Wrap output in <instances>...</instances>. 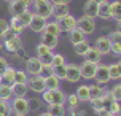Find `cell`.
<instances>
[{
  "instance_id": "83f0119b",
  "label": "cell",
  "mask_w": 121,
  "mask_h": 116,
  "mask_svg": "<svg viewBox=\"0 0 121 116\" xmlns=\"http://www.w3.org/2000/svg\"><path fill=\"white\" fill-rule=\"evenodd\" d=\"M85 16H89V18H92V19L97 18V3L96 2L88 0L85 3Z\"/></svg>"
},
{
  "instance_id": "8d00e7d4",
  "label": "cell",
  "mask_w": 121,
  "mask_h": 116,
  "mask_svg": "<svg viewBox=\"0 0 121 116\" xmlns=\"http://www.w3.org/2000/svg\"><path fill=\"white\" fill-rule=\"evenodd\" d=\"M0 116H11V107L8 100L0 99Z\"/></svg>"
},
{
  "instance_id": "6f0895ef",
  "label": "cell",
  "mask_w": 121,
  "mask_h": 116,
  "mask_svg": "<svg viewBox=\"0 0 121 116\" xmlns=\"http://www.w3.org/2000/svg\"><path fill=\"white\" fill-rule=\"evenodd\" d=\"M3 2H8V3H10V2H11V0H3Z\"/></svg>"
},
{
  "instance_id": "f546056e",
  "label": "cell",
  "mask_w": 121,
  "mask_h": 116,
  "mask_svg": "<svg viewBox=\"0 0 121 116\" xmlns=\"http://www.w3.org/2000/svg\"><path fill=\"white\" fill-rule=\"evenodd\" d=\"M91 48V43L88 41V40H83V41H80V43H77V45H73V49H75V53L78 56H83L88 53V49Z\"/></svg>"
},
{
  "instance_id": "9a60e30c",
  "label": "cell",
  "mask_w": 121,
  "mask_h": 116,
  "mask_svg": "<svg viewBox=\"0 0 121 116\" xmlns=\"http://www.w3.org/2000/svg\"><path fill=\"white\" fill-rule=\"evenodd\" d=\"M45 46H48L49 49H53L54 51L56 48H57V45H59V37H54V35H49V33H46V32H42V38H40Z\"/></svg>"
},
{
  "instance_id": "d590c367",
  "label": "cell",
  "mask_w": 121,
  "mask_h": 116,
  "mask_svg": "<svg viewBox=\"0 0 121 116\" xmlns=\"http://www.w3.org/2000/svg\"><path fill=\"white\" fill-rule=\"evenodd\" d=\"M108 94H110V99H112L113 102H120L121 100V84L120 83H116V84L108 91Z\"/></svg>"
},
{
  "instance_id": "6da1fadb",
  "label": "cell",
  "mask_w": 121,
  "mask_h": 116,
  "mask_svg": "<svg viewBox=\"0 0 121 116\" xmlns=\"http://www.w3.org/2000/svg\"><path fill=\"white\" fill-rule=\"evenodd\" d=\"M42 102L46 105L57 104V105H65V92L59 89L54 91H43L42 92Z\"/></svg>"
},
{
  "instance_id": "4316f807",
  "label": "cell",
  "mask_w": 121,
  "mask_h": 116,
  "mask_svg": "<svg viewBox=\"0 0 121 116\" xmlns=\"http://www.w3.org/2000/svg\"><path fill=\"white\" fill-rule=\"evenodd\" d=\"M48 113L51 116H65L67 115V108H65V105L51 104V105H48Z\"/></svg>"
},
{
  "instance_id": "680465c9",
  "label": "cell",
  "mask_w": 121,
  "mask_h": 116,
  "mask_svg": "<svg viewBox=\"0 0 121 116\" xmlns=\"http://www.w3.org/2000/svg\"><path fill=\"white\" fill-rule=\"evenodd\" d=\"M14 116H21V115H14Z\"/></svg>"
},
{
  "instance_id": "1f68e13d",
  "label": "cell",
  "mask_w": 121,
  "mask_h": 116,
  "mask_svg": "<svg viewBox=\"0 0 121 116\" xmlns=\"http://www.w3.org/2000/svg\"><path fill=\"white\" fill-rule=\"evenodd\" d=\"M0 99H3V100H11L13 99V91H11V86L8 84H3V83H0Z\"/></svg>"
},
{
  "instance_id": "44dd1931",
  "label": "cell",
  "mask_w": 121,
  "mask_h": 116,
  "mask_svg": "<svg viewBox=\"0 0 121 116\" xmlns=\"http://www.w3.org/2000/svg\"><path fill=\"white\" fill-rule=\"evenodd\" d=\"M97 18L104 19V21H108L110 19V3L107 0L97 5Z\"/></svg>"
},
{
  "instance_id": "5bb4252c",
  "label": "cell",
  "mask_w": 121,
  "mask_h": 116,
  "mask_svg": "<svg viewBox=\"0 0 121 116\" xmlns=\"http://www.w3.org/2000/svg\"><path fill=\"white\" fill-rule=\"evenodd\" d=\"M19 48H22V40H21V37H19V35L13 37L11 40H6V41H3V49H6L10 54L16 53Z\"/></svg>"
},
{
  "instance_id": "d6986e66",
  "label": "cell",
  "mask_w": 121,
  "mask_h": 116,
  "mask_svg": "<svg viewBox=\"0 0 121 116\" xmlns=\"http://www.w3.org/2000/svg\"><path fill=\"white\" fill-rule=\"evenodd\" d=\"M60 87V79L56 75H49L45 76V91H54Z\"/></svg>"
},
{
  "instance_id": "9f6ffc18",
  "label": "cell",
  "mask_w": 121,
  "mask_h": 116,
  "mask_svg": "<svg viewBox=\"0 0 121 116\" xmlns=\"http://www.w3.org/2000/svg\"><path fill=\"white\" fill-rule=\"evenodd\" d=\"M0 49H3V41L0 40Z\"/></svg>"
},
{
  "instance_id": "52a82bcc",
  "label": "cell",
  "mask_w": 121,
  "mask_h": 116,
  "mask_svg": "<svg viewBox=\"0 0 121 116\" xmlns=\"http://www.w3.org/2000/svg\"><path fill=\"white\" fill-rule=\"evenodd\" d=\"M94 79H96L97 84L100 86H105L108 84L110 81V76H108V64H97V70H96V75H94Z\"/></svg>"
},
{
  "instance_id": "ffe728a7",
  "label": "cell",
  "mask_w": 121,
  "mask_h": 116,
  "mask_svg": "<svg viewBox=\"0 0 121 116\" xmlns=\"http://www.w3.org/2000/svg\"><path fill=\"white\" fill-rule=\"evenodd\" d=\"M108 76L110 81H118L121 79V62H113V64H108Z\"/></svg>"
},
{
  "instance_id": "ba28073f",
  "label": "cell",
  "mask_w": 121,
  "mask_h": 116,
  "mask_svg": "<svg viewBox=\"0 0 121 116\" xmlns=\"http://www.w3.org/2000/svg\"><path fill=\"white\" fill-rule=\"evenodd\" d=\"M46 19L40 16V14H37V13H32V21H30L29 24V29L32 32H35V33H42L45 30V27H46Z\"/></svg>"
},
{
  "instance_id": "f1b7e54d",
  "label": "cell",
  "mask_w": 121,
  "mask_h": 116,
  "mask_svg": "<svg viewBox=\"0 0 121 116\" xmlns=\"http://www.w3.org/2000/svg\"><path fill=\"white\" fill-rule=\"evenodd\" d=\"M88 87H89V100H91V99H96V97H100L104 92L107 91V87L97 84V83H96V84H89Z\"/></svg>"
},
{
  "instance_id": "60d3db41",
  "label": "cell",
  "mask_w": 121,
  "mask_h": 116,
  "mask_svg": "<svg viewBox=\"0 0 121 116\" xmlns=\"http://www.w3.org/2000/svg\"><path fill=\"white\" fill-rule=\"evenodd\" d=\"M54 75H56L59 79H65V76H67V64L54 67Z\"/></svg>"
},
{
  "instance_id": "8fae6325",
  "label": "cell",
  "mask_w": 121,
  "mask_h": 116,
  "mask_svg": "<svg viewBox=\"0 0 121 116\" xmlns=\"http://www.w3.org/2000/svg\"><path fill=\"white\" fill-rule=\"evenodd\" d=\"M34 10L37 13V14H40V16H43V18L48 21L51 16H53V2L51 0H48V2H43V3H40V5L34 6Z\"/></svg>"
},
{
  "instance_id": "ee69618b",
  "label": "cell",
  "mask_w": 121,
  "mask_h": 116,
  "mask_svg": "<svg viewBox=\"0 0 121 116\" xmlns=\"http://www.w3.org/2000/svg\"><path fill=\"white\" fill-rule=\"evenodd\" d=\"M89 102H91V105H92V108H94V110H99V108H104V107H107V105L104 104L102 95H100V97H96V99H91Z\"/></svg>"
},
{
  "instance_id": "ab89813d",
  "label": "cell",
  "mask_w": 121,
  "mask_h": 116,
  "mask_svg": "<svg viewBox=\"0 0 121 116\" xmlns=\"http://www.w3.org/2000/svg\"><path fill=\"white\" fill-rule=\"evenodd\" d=\"M65 104L69 105V108H77L78 104H80V100L75 94H69V95H65Z\"/></svg>"
},
{
  "instance_id": "836d02e7",
  "label": "cell",
  "mask_w": 121,
  "mask_h": 116,
  "mask_svg": "<svg viewBox=\"0 0 121 116\" xmlns=\"http://www.w3.org/2000/svg\"><path fill=\"white\" fill-rule=\"evenodd\" d=\"M16 18H18V22L26 29V27H29L30 21H32V11L27 10V11H24L22 14H19V16H16Z\"/></svg>"
},
{
  "instance_id": "f6af8a7d",
  "label": "cell",
  "mask_w": 121,
  "mask_h": 116,
  "mask_svg": "<svg viewBox=\"0 0 121 116\" xmlns=\"http://www.w3.org/2000/svg\"><path fill=\"white\" fill-rule=\"evenodd\" d=\"M49 75H54V67H53L51 64H43L42 76H49Z\"/></svg>"
},
{
  "instance_id": "f35d334b",
  "label": "cell",
  "mask_w": 121,
  "mask_h": 116,
  "mask_svg": "<svg viewBox=\"0 0 121 116\" xmlns=\"http://www.w3.org/2000/svg\"><path fill=\"white\" fill-rule=\"evenodd\" d=\"M53 67H57V65H64V64H67L65 62V57L62 54H59V53H53V57H51V62H49Z\"/></svg>"
},
{
  "instance_id": "484cf974",
  "label": "cell",
  "mask_w": 121,
  "mask_h": 116,
  "mask_svg": "<svg viewBox=\"0 0 121 116\" xmlns=\"http://www.w3.org/2000/svg\"><path fill=\"white\" fill-rule=\"evenodd\" d=\"M75 95L78 97L80 104L83 102H89V87H88V84H81L77 87V92H75Z\"/></svg>"
},
{
  "instance_id": "8992f818",
  "label": "cell",
  "mask_w": 121,
  "mask_h": 116,
  "mask_svg": "<svg viewBox=\"0 0 121 116\" xmlns=\"http://www.w3.org/2000/svg\"><path fill=\"white\" fill-rule=\"evenodd\" d=\"M27 87H29V91L35 92V94H42L45 91V76H42V75L29 76V79H27Z\"/></svg>"
},
{
  "instance_id": "bcb514c9",
  "label": "cell",
  "mask_w": 121,
  "mask_h": 116,
  "mask_svg": "<svg viewBox=\"0 0 121 116\" xmlns=\"http://www.w3.org/2000/svg\"><path fill=\"white\" fill-rule=\"evenodd\" d=\"M107 37H108L110 41H121V30L116 29V30H113V32H108Z\"/></svg>"
},
{
  "instance_id": "3957f363",
  "label": "cell",
  "mask_w": 121,
  "mask_h": 116,
  "mask_svg": "<svg viewBox=\"0 0 121 116\" xmlns=\"http://www.w3.org/2000/svg\"><path fill=\"white\" fill-rule=\"evenodd\" d=\"M77 27L85 33V37L92 35V33L96 32V19H92V18H89V16H85V14H83L81 18L77 19Z\"/></svg>"
},
{
  "instance_id": "681fc988",
  "label": "cell",
  "mask_w": 121,
  "mask_h": 116,
  "mask_svg": "<svg viewBox=\"0 0 121 116\" xmlns=\"http://www.w3.org/2000/svg\"><path fill=\"white\" fill-rule=\"evenodd\" d=\"M8 67V62H6V57H0V70H5Z\"/></svg>"
},
{
  "instance_id": "d6a6232c",
  "label": "cell",
  "mask_w": 121,
  "mask_h": 116,
  "mask_svg": "<svg viewBox=\"0 0 121 116\" xmlns=\"http://www.w3.org/2000/svg\"><path fill=\"white\" fill-rule=\"evenodd\" d=\"M27 100H29V111H32V113H37V111L42 110V107H43L42 99L34 97V99H27Z\"/></svg>"
},
{
  "instance_id": "2e32d148",
  "label": "cell",
  "mask_w": 121,
  "mask_h": 116,
  "mask_svg": "<svg viewBox=\"0 0 121 116\" xmlns=\"http://www.w3.org/2000/svg\"><path fill=\"white\" fill-rule=\"evenodd\" d=\"M83 59H85L86 62H92V64H100L102 62V54L97 51L94 46H91L89 49H88V53H86L85 56H83Z\"/></svg>"
},
{
  "instance_id": "db71d44e",
  "label": "cell",
  "mask_w": 121,
  "mask_h": 116,
  "mask_svg": "<svg viewBox=\"0 0 121 116\" xmlns=\"http://www.w3.org/2000/svg\"><path fill=\"white\" fill-rule=\"evenodd\" d=\"M37 116H51V115H49L48 111H42V113H38Z\"/></svg>"
},
{
  "instance_id": "7a4b0ae2",
  "label": "cell",
  "mask_w": 121,
  "mask_h": 116,
  "mask_svg": "<svg viewBox=\"0 0 121 116\" xmlns=\"http://www.w3.org/2000/svg\"><path fill=\"white\" fill-rule=\"evenodd\" d=\"M10 107H11V113H14V115L27 116L30 113L27 97H13L10 100Z\"/></svg>"
},
{
  "instance_id": "4dcf8cb0",
  "label": "cell",
  "mask_w": 121,
  "mask_h": 116,
  "mask_svg": "<svg viewBox=\"0 0 121 116\" xmlns=\"http://www.w3.org/2000/svg\"><path fill=\"white\" fill-rule=\"evenodd\" d=\"M43 32H46V33H49V35H54V37H60V33H62L54 21H48V22H46V27H45V30H43Z\"/></svg>"
},
{
  "instance_id": "7bdbcfd3",
  "label": "cell",
  "mask_w": 121,
  "mask_h": 116,
  "mask_svg": "<svg viewBox=\"0 0 121 116\" xmlns=\"http://www.w3.org/2000/svg\"><path fill=\"white\" fill-rule=\"evenodd\" d=\"M107 110H108V113L112 116H118V115H120V104L112 100V102L107 105Z\"/></svg>"
},
{
  "instance_id": "c3c4849f",
  "label": "cell",
  "mask_w": 121,
  "mask_h": 116,
  "mask_svg": "<svg viewBox=\"0 0 121 116\" xmlns=\"http://www.w3.org/2000/svg\"><path fill=\"white\" fill-rule=\"evenodd\" d=\"M96 111V116H112L107 110V107H104V108H99V110H94Z\"/></svg>"
},
{
  "instance_id": "f5cc1de1",
  "label": "cell",
  "mask_w": 121,
  "mask_h": 116,
  "mask_svg": "<svg viewBox=\"0 0 121 116\" xmlns=\"http://www.w3.org/2000/svg\"><path fill=\"white\" fill-rule=\"evenodd\" d=\"M53 3H70L72 0H51Z\"/></svg>"
},
{
  "instance_id": "30bf717a",
  "label": "cell",
  "mask_w": 121,
  "mask_h": 116,
  "mask_svg": "<svg viewBox=\"0 0 121 116\" xmlns=\"http://www.w3.org/2000/svg\"><path fill=\"white\" fill-rule=\"evenodd\" d=\"M35 53H37V57L40 59V62H42V64H49V62H51V57H53V49H49L48 46H45L43 43L37 45Z\"/></svg>"
},
{
  "instance_id": "ac0fdd59",
  "label": "cell",
  "mask_w": 121,
  "mask_h": 116,
  "mask_svg": "<svg viewBox=\"0 0 121 116\" xmlns=\"http://www.w3.org/2000/svg\"><path fill=\"white\" fill-rule=\"evenodd\" d=\"M11 91H13V97H27L29 87H27V84H22V83H13Z\"/></svg>"
},
{
  "instance_id": "e575fe53",
  "label": "cell",
  "mask_w": 121,
  "mask_h": 116,
  "mask_svg": "<svg viewBox=\"0 0 121 116\" xmlns=\"http://www.w3.org/2000/svg\"><path fill=\"white\" fill-rule=\"evenodd\" d=\"M8 24H10V29H11L16 35H21V33H22V30H24V27L18 22V18H16V16H11V19L8 21Z\"/></svg>"
},
{
  "instance_id": "5b68a950",
  "label": "cell",
  "mask_w": 121,
  "mask_h": 116,
  "mask_svg": "<svg viewBox=\"0 0 121 116\" xmlns=\"http://www.w3.org/2000/svg\"><path fill=\"white\" fill-rule=\"evenodd\" d=\"M42 67H43V64L40 62V59L37 56H32V57L26 59V73L29 76L42 75Z\"/></svg>"
},
{
  "instance_id": "d4e9b609",
  "label": "cell",
  "mask_w": 121,
  "mask_h": 116,
  "mask_svg": "<svg viewBox=\"0 0 121 116\" xmlns=\"http://www.w3.org/2000/svg\"><path fill=\"white\" fill-rule=\"evenodd\" d=\"M14 72H16V68L11 67V65H8V67L5 68L3 75H2V83H3V84L11 86L13 83H14Z\"/></svg>"
},
{
  "instance_id": "cb8c5ba5",
  "label": "cell",
  "mask_w": 121,
  "mask_h": 116,
  "mask_svg": "<svg viewBox=\"0 0 121 116\" xmlns=\"http://www.w3.org/2000/svg\"><path fill=\"white\" fill-rule=\"evenodd\" d=\"M110 19H115L116 22L121 21V2L113 0L110 3Z\"/></svg>"
},
{
  "instance_id": "11a10c76",
  "label": "cell",
  "mask_w": 121,
  "mask_h": 116,
  "mask_svg": "<svg viewBox=\"0 0 121 116\" xmlns=\"http://www.w3.org/2000/svg\"><path fill=\"white\" fill-rule=\"evenodd\" d=\"M92 2H96L97 5H99V3H102V2H105V0H92Z\"/></svg>"
},
{
  "instance_id": "7c38bea8",
  "label": "cell",
  "mask_w": 121,
  "mask_h": 116,
  "mask_svg": "<svg viewBox=\"0 0 121 116\" xmlns=\"http://www.w3.org/2000/svg\"><path fill=\"white\" fill-rule=\"evenodd\" d=\"M67 81L70 83H78L81 79V75H80V65L78 64H67Z\"/></svg>"
},
{
  "instance_id": "e0dca14e",
  "label": "cell",
  "mask_w": 121,
  "mask_h": 116,
  "mask_svg": "<svg viewBox=\"0 0 121 116\" xmlns=\"http://www.w3.org/2000/svg\"><path fill=\"white\" fill-rule=\"evenodd\" d=\"M8 10H10V14L11 16H19V14H22L24 11H27L29 8L22 3H19L18 0H11L10 3H8Z\"/></svg>"
},
{
  "instance_id": "74e56055",
  "label": "cell",
  "mask_w": 121,
  "mask_h": 116,
  "mask_svg": "<svg viewBox=\"0 0 121 116\" xmlns=\"http://www.w3.org/2000/svg\"><path fill=\"white\" fill-rule=\"evenodd\" d=\"M27 79H29V75L26 73V70H16L14 72V83L27 84Z\"/></svg>"
},
{
  "instance_id": "b9f144b4",
  "label": "cell",
  "mask_w": 121,
  "mask_h": 116,
  "mask_svg": "<svg viewBox=\"0 0 121 116\" xmlns=\"http://www.w3.org/2000/svg\"><path fill=\"white\" fill-rule=\"evenodd\" d=\"M110 54L120 57L121 56V41H112L110 43Z\"/></svg>"
},
{
  "instance_id": "9c48e42d",
  "label": "cell",
  "mask_w": 121,
  "mask_h": 116,
  "mask_svg": "<svg viewBox=\"0 0 121 116\" xmlns=\"http://www.w3.org/2000/svg\"><path fill=\"white\" fill-rule=\"evenodd\" d=\"M96 70H97V64H92V62L83 61V64L80 65V75L83 79H94Z\"/></svg>"
},
{
  "instance_id": "816d5d0a",
  "label": "cell",
  "mask_w": 121,
  "mask_h": 116,
  "mask_svg": "<svg viewBox=\"0 0 121 116\" xmlns=\"http://www.w3.org/2000/svg\"><path fill=\"white\" fill-rule=\"evenodd\" d=\"M32 2V5L37 6V5H40V3H43V2H48V0H30Z\"/></svg>"
},
{
  "instance_id": "4fadbf2b",
  "label": "cell",
  "mask_w": 121,
  "mask_h": 116,
  "mask_svg": "<svg viewBox=\"0 0 121 116\" xmlns=\"http://www.w3.org/2000/svg\"><path fill=\"white\" fill-rule=\"evenodd\" d=\"M110 40H108V37L107 35H100V37L96 40V46L94 48L100 53L102 56H107V54H110Z\"/></svg>"
},
{
  "instance_id": "7402d4cb",
  "label": "cell",
  "mask_w": 121,
  "mask_h": 116,
  "mask_svg": "<svg viewBox=\"0 0 121 116\" xmlns=\"http://www.w3.org/2000/svg\"><path fill=\"white\" fill-rule=\"evenodd\" d=\"M69 3H53V16L56 18H62L69 14Z\"/></svg>"
},
{
  "instance_id": "603a6c76",
  "label": "cell",
  "mask_w": 121,
  "mask_h": 116,
  "mask_svg": "<svg viewBox=\"0 0 121 116\" xmlns=\"http://www.w3.org/2000/svg\"><path fill=\"white\" fill-rule=\"evenodd\" d=\"M67 35H69V40H70V43H72V45H77V43H80V41H83V40H86L85 33L80 30L78 27L72 29L70 32H67Z\"/></svg>"
},
{
  "instance_id": "f907efd6",
  "label": "cell",
  "mask_w": 121,
  "mask_h": 116,
  "mask_svg": "<svg viewBox=\"0 0 121 116\" xmlns=\"http://www.w3.org/2000/svg\"><path fill=\"white\" fill-rule=\"evenodd\" d=\"M18 2H19V3H22V5H26L27 8L32 6V2H30V0H18Z\"/></svg>"
},
{
  "instance_id": "277c9868",
  "label": "cell",
  "mask_w": 121,
  "mask_h": 116,
  "mask_svg": "<svg viewBox=\"0 0 121 116\" xmlns=\"http://www.w3.org/2000/svg\"><path fill=\"white\" fill-rule=\"evenodd\" d=\"M54 22L57 24V27L60 29V32H65V33L77 27V18H73L70 13L65 14V16H62V18H56Z\"/></svg>"
},
{
  "instance_id": "7dc6e473",
  "label": "cell",
  "mask_w": 121,
  "mask_h": 116,
  "mask_svg": "<svg viewBox=\"0 0 121 116\" xmlns=\"http://www.w3.org/2000/svg\"><path fill=\"white\" fill-rule=\"evenodd\" d=\"M10 29V24H8V21L6 19H3V18H0V37L5 33L6 30Z\"/></svg>"
}]
</instances>
